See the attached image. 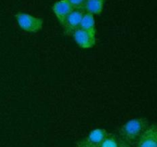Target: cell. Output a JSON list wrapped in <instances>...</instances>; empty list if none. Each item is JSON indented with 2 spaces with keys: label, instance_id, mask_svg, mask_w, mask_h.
<instances>
[{
  "label": "cell",
  "instance_id": "5b68a950",
  "mask_svg": "<svg viewBox=\"0 0 157 147\" xmlns=\"http://www.w3.org/2000/svg\"><path fill=\"white\" fill-rule=\"evenodd\" d=\"M85 11L81 10V9H74L67 18L64 21L63 24L64 32L67 36H72L74 32L79 28L80 24H81V18Z\"/></svg>",
  "mask_w": 157,
  "mask_h": 147
},
{
  "label": "cell",
  "instance_id": "ba28073f",
  "mask_svg": "<svg viewBox=\"0 0 157 147\" xmlns=\"http://www.w3.org/2000/svg\"><path fill=\"white\" fill-rule=\"evenodd\" d=\"M79 28L87 32L96 34V26H95L94 15L89 12H85L81 18Z\"/></svg>",
  "mask_w": 157,
  "mask_h": 147
},
{
  "label": "cell",
  "instance_id": "3957f363",
  "mask_svg": "<svg viewBox=\"0 0 157 147\" xmlns=\"http://www.w3.org/2000/svg\"><path fill=\"white\" fill-rule=\"evenodd\" d=\"M108 133L105 129H94L77 142V147H98Z\"/></svg>",
  "mask_w": 157,
  "mask_h": 147
},
{
  "label": "cell",
  "instance_id": "277c9868",
  "mask_svg": "<svg viewBox=\"0 0 157 147\" xmlns=\"http://www.w3.org/2000/svg\"><path fill=\"white\" fill-rule=\"evenodd\" d=\"M133 145L135 147H157V127L156 124H150Z\"/></svg>",
  "mask_w": 157,
  "mask_h": 147
},
{
  "label": "cell",
  "instance_id": "8992f818",
  "mask_svg": "<svg viewBox=\"0 0 157 147\" xmlns=\"http://www.w3.org/2000/svg\"><path fill=\"white\" fill-rule=\"evenodd\" d=\"M74 40L80 47L90 49L96 44V34L78 28L72 35Z\"/></svg>",
  "mask_w": 157,
  "mask_h": 147
},
{
  "label": "cell",
  "instance_id": "30bf717a",
  "mask_svg": "<svg viewBox=\"0 0 157 147\" xmlns=\"http://www.w3.org/2000/svg\"><path fill=\"white\" fill-rule=\"evenodd\" d=\"M98 147H118V139L115 135L108 133Z\"/></svg>",
  "mask_w": 157,
  "mask_h": 147
},
{
  "label": "cell",
  "instance_id": "52a82bcc",
  "mask_svg": "<svg viewBox=\"0 0 157 147\" xmlns=\"http://www.w3.org/2000/svg\"><path fill=\"white\" fill-rule=\"evenodd\" d=\"M52 10L58 22L61 26H63L65 19L69 14L74 10V9L67 0H59L53 5Z\"/></svg>",
  "mask_w": 157,
  "mask_h": 147
},
{
  "label": "cell",
  "instance_id": "7a4b0ae2",
  "mask_svg": "<svg viewBox=\"0 0 157 147\" xmlns=\"http://www.w3.org/2000/svg\"><path fill=\"white\" fill-rule=\"evenodd\" d=\"M15 18L21 30L29 33H37L42 29L44 21L42 18L35 17L24 12H18Z\"/></svg>",
  "mask_w": 157,
  "mask_h": 147
},
{
  "label": "cell",
  "instance_id": "9c48e42d",
  "mask_svg": "<svg viewBox=\"0 0 157 147\" xmlns=\"http://www.w3.org/2000/svg\"><path fill=\"white\" fill-rule=\"evenodd\" d=\"M106 0H87L84 11L92 15H100L104 10Z\"/></svg>",
  "mask_w": 157,
  "mask_h": 147
},
{
  "label": "cell",
  "instance_id": "8fae6325",
  "mask_svg": "<svg viewBox=\"0 0 157 147\" xmlns=\"http://www.w3.org/2000/svg\"><path fill=\"white\" fill-rule=\"evenodd\" d=\"M74 9H81L84 10L87 0H67Z\"/></svg>",
  "mask_w": 157,
  "mask_h": 147
},
{
  "label": "cell",
  "instance_id": "7c38bea8",
  "mask_svg": "<svg viewBox=\"0 0 157 147\" xmlns=\"http://www.w3.org/2000/svg\"><path fill=\"white\" fill-rule=\"evenodd\" d=\"M118 147H131V145H130L127 142L123 140L122 139L119 138L118 139Z\"/></svg>",
  "mask_w": 157,
  "mask_h": 147
},
{
  "label": "cell",
  "instance_id": "6da1fadb",
  "mask_svg": "<svg viewBox=\"0 0 157 147\" xmlns=\"http://www.w3.org/2000/svg\"><path fill=\"white\" fill-rule=\"evenodd\" d=\"M149 125L150 123L147 118L140 117L130 119L120 129L119 135L121 139L130 145H133Z\"/></svg>",
  "mask_w": 157,
  "mask_h": 147
}]
</instances>
